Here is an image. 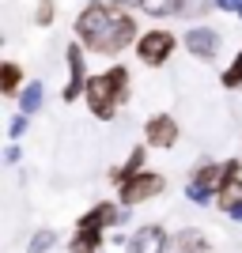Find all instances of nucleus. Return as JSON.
Listing matches in <instances>:
<instances>
[{"mask_svg": "<svg viewBox=\"0 0 242 253\" xmlns=\"http://www.w3.org/2000/svg\"><path fill=\"white\" fill-rule=\"evenodd\" d=\"M84 98H87V110L98 121H110L117 114V106H125V98H129V68L125 64H114V68L91 76L84 87Z\"/></svg>", "mask_w": 242, "mask_h": 253, "instance_id": "obj_1", "label": "nucleus"}, {"mask_svg": "<svg viewBox=\"0 0 242 253\" xmlns=\"http://www.w3.org/2000/svg\"><path fill=\"white\" fill-rule=\"evenodd\" d=\"M137 38H140L137 19H133L125 8H114V11H110L106 31L98 34V38L87 45V49H91V53H102V57H117V53H125L129 45H137Z\"/></svg>", "mask_w": 242, "mask_h": 253, "instance_id": "obj_2", "label": "nucleus"}, {"mask_svg": "<svg viewBox=\"0 0 242 253\" xmlns=\"http://www.w3.org/2000/svg\"><path fill=\"white\" fill-rule=\"evenodd\" d=\"M163 189H167V178H163V174H155V170H140V174H133V178L117 181V201L125 204V208H137V204L159 197Z\"/></svg>", "mask_w": 242, "mask_h": 253, "instance_id": "obj_3", "label": "nucleus"}, {"mask_svg": "<svg viewBox=\"0 0 242 253\" xmlns=\"http://www.w3.org/2000/svg\"><path fill=\"white\" fill-rule=\"evenodd\" d=\"M174 49H178V38L170 31H163V27H155V31H147V34L137 38V57H140V64H147V68L167 64Z\"/></svg>", "mask_w": 242, "mask_h": 253, "instance_id": "obj_4", "label": "nucleus"}, {"mask_svg": "<svg viewBox=\"0 0 242 253\" xmlns=\"http://www.w3.org/2000/svg\"><path fill=\"white\" fill-rule=\"evenodd\" d=\"M84 42H72L68 49H64V61H68V84H64L61 91V102H76V98L84 95V87H87V64H84Z\"/></svg>", "mask_w": 242, "mask_h": 253, "instance_id": "obj_5", "label": "nucleus"}, {"mask_svg": "<svg viewBox=\"0 0 242 253\" xmlns=\"http://www.w3.org/2000/svg\"><path fill=\"white\" fill-rule=\"evenodd\" d=\"M178 136H182V125H178L170 114H151V117L144 121V144H147V148L167 151V148H174V144H178Z\"/></svg>", "mask_w": 242, "mask_h": 253, "instance_id": "obj_6", "label": "nucleus"}, {"mask_svg": "<svg viewBox=\"0 0 242 253\" xmlns=\"http://www.w3.org/2000/svg\"><path fill=\"white\" fill-rule=\"evenodd\" d=\"M182 42H186V49L197 57V61H216L223 49V34L216 31V27H193V31L182 34Z\"/></svg>", "mask_w": 242, "mask_h": 253, "instance_id": "obj_7", "label": "nucleus"}, {"mask_svg": "<svg viewBox=\"0 0 242 253\" xmlns=\"http://www.w3.org/2000/svg\"><path fill=\"white\" fill-rule=\"evenodd\" d=\"M170 238L159 223H147V227H140L133 238L125 242V253H170Z\"/></svg>", "mask_w": 242, "mask_h": 253, "instance_id": "obj_8", "label": "nucleus"}, {"mask_svg": "<svg viewBox=\"0 0 242 253\" xmlns=\"http://www.w3.org/2000/svg\"><path fill=\"white\" fill-rule=\"evenodd\" d=\"M125 219H129L125 204H110V201H102V204H95L91 211H84L76 227H95V231H106V227H121Z\"/></svg>", "mask_w": 242, "mask_h": 253, "instance_id": "obj_9", "label": "nucleus"}, {"mask_svg": "<svg viewBox=\"0 0 242 253\" xmlns=\"http://www.w3.org/2000/svg\"><path fill=\"white\" fill-rule=\"evenodd\" d=\"M216 208H220L227 219L242 223V178L227 181V185L220 189V197H216Z\"/></svg>", "mask_w": 242, "mask_h": 253, "instance_id": "obj_10", "label": "nucleus"}, {"mask_svg": "<svg viewBox=\"0 0 242 253\" xmlns=\"http://www.w3.org/2000/svg\"><path fill=\"white\" fill-rule=\"evenodd\" d=\"M170 253H212L208 234L197 231V227H186V231L174 234V242H170Z\"/></svg>", "mask_w": 242, "mask_h": 253, "instance_id": "obj_11", "label": "nucleus"}, {"mask_svg": "<svg viewBox=\"0 0 242 253\" xmlns=\"http://www.w3.org/2000/svg\"><path fill=\"white\" fill-rule=\"evenodd\" d=\"M98 246H102V231H95V227H76L72 242H68V253H98Z\"/></svg>", "mask_w": 242, "mask_h": 253, "instance_id": "obj_12", "label": "nucleus"}, {"mask_svg": "<svg viewBox=\"0 0 242 253\" xmlns=\"http://www.w3.org/2000/svg\"><path fill=\"white\" fill-rule=\"evenodd\" d=\"M19 87H23V68L15 61H4L0 64V95H19Z\"/></svg>", "mask_w": 242, "mask_h": 253, "instance_id": "obj_13", "label": "nucleus"}, {"mask_svg": "<svg viewBox=\"0 0 242 253\" xmlns=\"http://www.w3.org/2000/svg\"><path fill=\"white\" fill-rule=\"evenodd\" d=\"M42 95H46V87H42V80H31V84L23 87L19 91V110L23 114H38V110H42Z\"/></svg>", "mask_w": 242, "mask_h": 253, "instance_id": "obj_14", "label": "nucleus"}, {"mask_svg": "<svg viewBox=\"0 0 242 253\" xmlns=\"http://www.w3.org/2000/svg\"><path fill=\"white\" fill-rule=\"evenodd\" d=\"M144 155H147V144H140V148L129 151V159L114 170V185H117V181H125V178H133V174H140V170H144Z\"/></svg>", "mask_w": 242, "mask_h": 253, "instance_id": "obj_15", "label": "nucleus"}, {"mask_svg": "<svg viewBox=\"0 0 242 253\" xmlns=\"http://www.w3.org/2000/svg\"><path fill=\"white\" fill-rule=\"evenodd\" d=\"M140 8L155 19H167V15H178L182 11V0H140Z\"/></svg>", "mask_w": 242, "mask_h": 253, "instance_id": "obj_16", "label": "nucleus"}, {"mask_svg": "<svg viewBox=\"0 0 242 253\" xmlns=\"http://www.w3.org/2000/svg\"><path fill=\"white\" fill-rule=\"evenodd\" d=\"M220 84L227 87V91H239V87H242V49H239V57H235V61L227 64V68H223Z\"/></svg>", "mask_w": 242, "mask_h": 253, "instance_id": "obj_17", "label": "nucleus"}, {"mask_svg": "<svg viewBox=\"0 0 242 253\" xmlns=\"http://www.w3.org/2000/svg\"><path fill=\"white\" fill-rule=\"evenodd\" d=\"M216 8V0H182V19H200V15H208Z\"/></svg>", "mask_w": 242, "mask_h": 253, "instance_id": "obj_18", "label": "nucleus"}, {"mask_svg": "<svg viewBox=\"0 0 242 253\" xmlns=\"http://www.w3.org/2000/svg\"><path fill=\"white\" fill-rule=\"evenodd\" d=\"M53 246H57V234L53 231H34L31 242H27V253H49Z\"/></svg>", "mask_w": 242, "mask_h": 253, "instance_id": "obj_19", "label": "nucleus"}, {"mask_svg": "<svg viewBox=\"0 0 242 253\" xmlns=\"http://www.w3.org/2000/svg\"><path fill=\"white\" fill-rule=\"evenodd\" d=\"M34 27H49L53 19H57V4H53V0H42V4H38V8H34Z\"/></svg>", "mask_w": 242, "mask_h": 253, "instance_id": "obj_20", "label": "nucleus"}, {"mask_svg": "<svg viewBox=\"0 0 242 253\" xmlns=\"http://www.w3.org/2000/svg\"><path fill=\"white\" fill-rule=\"evenodd\" d=\"M27 128H31V114H23V110H19V114L8 117V136H11V140L27 136Z\"/></svg>", "mask_w": 242, "mask_h": 253, "instance_id": "obj_21", "label": "nucleus"}, {"mask_svg": "<svg viewBox=\"0 0 242 253\" xmlns=\"http://www.w3.org/2000/svg\"><path fill=\"white\" fill-rule=\"evenodd\" d=\"M186 197H190L193 204H212V201H216V193L204 189V185H200V181H193V178H190V185H186Z\"/></svg>", "mask_w": 242, "mask_h": 253, "instance_id": "obj_22", "label": "nucleus"}, {"mask_svg": "<svg viewBox=\"0 0 242 253\" xmlns=\"http://www.w3.org/2000/svg\"><path fill=\"white\" fill-rule=\"evenodd\" d=\"M23 159V151H19V144H15V140H11L8 148H4V163H8V167H15V163H19Z\"/></svg>", "mask_w": 242, "mask_h": 253, "instance_id": "obj_23", "label": "nucleus"}, {"mask_svg": "<svg viewBox=\"0 0 242 253\" xmlns=\"http://www.w3.org/2000/svg\"><path fill=\"white\" fill-rule=\"evenodd\" d=\"M216 8H220V11H235V15H239L242 0H216Z\"/></svg>", "mask_w": 242, "mask_h": 253, "instance_id": "obj_24", "label": "nucleus"}, {"mask_svg": "<svg viewBox=\"0 0 242 253\" xmlns=\"http://www.w3.org/2000/svg\"><path fill=\"white\" fill-rule=\"evenodd\" d=\"M91 4H102V8H121L125 0H91Z\"/></svg>", "mask_w": 242, "mask_h": 253, "instance_id": "obj_25", "label": "nucleus"}, {"mask_svg": "<svg viewBox=\"0 0 242 253\" xmlns=\"http://www.w3.org/2000/svg\"><path fill=\"white\" fill-rule=\"evenodd\" d=\"M125 4H140V0H125Z\"/></svg>", "mask_w": 242, "mask_h": 253, "instance_id": "obj_26", "label": "nucleus"}]
</instances>
